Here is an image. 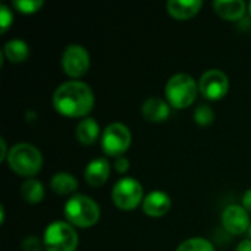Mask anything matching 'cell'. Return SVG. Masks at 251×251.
Here are the masks:
<instances>
[{"mask_svg":"<svg viewBox=\"0 0 251 251\" xmlns=\"http://www.w3.org/2000/svg\"><path fill=\"white\" fill-rule=\"evenodd\" d=\"M96 99L93 90L82 81L74 79L59 85L53 94L54 109L68 118L87 116L94 107Z\"/></svg>","mask_w":251,"mask_h":251,"instance_id":"6da1fadb","label":"cell"},{"mask_svg":"<svg viewBox=\"0 0 251 251\" xmlns=\"http://www.w3.org/2000/svg\"><path fill=\"white\" fill-rule=\"evenodd\" d=\"M6 162L15 174L21 176H34L43 166V156L35 146L18 143L9 150Z\"/></svg>","mask_w":251,"mask_h":251,"instance_id":"7a4b0ae2","label":"cell"},{"mask_svg":"<svg viewBox=\"0 0 251 251\" xmlns=\"http://www.w3.org/2000/svg\"><path fill=\"white\" fill-rule=\"evenodd\" d=\"M65 216L68 224L78 228L94 226L100 219L99 204L88 196L76 194L65 204Z\"/></svg>","mask_w":251,"mask_h":251,"instance_id":"3957f363","label":"cell"},{"mask_svg":"<svg viewBox=\"0 0 251 251\" xmlns=\"http://www.w3.org/2000/svg\"><path fill=\"white\" fill-rule=\"evenodd\" d=\"M168 103L175 109H185L191 106L199 94V84L188 74L174 75L165 87Z\"/></svg>","mask_w":251,"mask_h":251,"instance_id":"277c9868","label":"cell"},{"mask_svg":"<svg viewBox=\"0 0 251 251\" xmlns=\"http://www.w3.org/2000/svg\"><path fill=\"white\" fill-rule=\"evenodd\" d=\"M46 251H75L78 247V234L68 222H51L43 237Z\"/></svg>","mask_w":251,"mask_h":251,"instance_id":"5b68a950","label":"cell"},{"mask_svg":"<svg viewBox=\"0 0 251 251\" xmlns=\"http://www.w3.org/2000/svg\"><path fill=\"white\" fill-rule=\"evenodd\" d=\"M132 135L126 125L121 122L110 124L101 135V149L107 156L121 157L131 146Z\"/></svg>","mask_w":251,"mask_h":251,"instance_id":"8992f818","label":"cell"},{"mask_svg":"<svg viewBox=\"0 0 251 251\" xmlns=\"http://www.w3.org/2000/svg\"><path fill=\"white\" fill-rule=\"evenodd\" d=\"M112 200L121 210H134L143 200V185L134 178H122L113 187Z\"/></svg>","mask_w":251,"mask_h":251,"instance_id":"52a82bcc","label":"cell"},{"mask_svg":"<svg viewBox=\"0 0 251 251\" xmlns=\"http://www.w3.org/2000/svg\"><path fill=\"white\" fill-rule=\"evenodd\" d=\"M229 90V79L221 69L206 71L199 81V91L207 100H221Z\"/></svg>","mask_w":251,"mask_h":251,"instance_id":"ba28073f","label":"cell"},{"mask_svg":"<svg viewBox=\"0 0 251 251\" xmlns=\"http://www.w3.org/2000/svg\"><path fill=\"white\" fill-rule=\"evenodd\" d=\"M62 68L71 78H79L90 68V54L84 46L69 44L62 54Z\"/></svg>","mask_w":251,"mask_h":251,"instance_id":"9c48e42d","label":"cell"},{"mask_svg":"<svg viewBox=\"0 0 251 251\" xmlns=\"http://www.w3.org/2000/svg\"><path fill=\"white\" fill-rule=\"evenodd\" d=\"M222 225L231 235H243L250 228V218L243 206L231 204L222 213Z\"/></svg>","mask_w":251,"mask_h":251,"instance_id":"30bf717a","label":"cell"},{"mask_svg":"<svg viewBox=\"0 0 251 251\" xmlns=\"http://www.w3.org/2000/svg\"><path fill=\"white\" fill-rule=\"evenodd\" d=\"M171 209V197L163 191H153L143 200V212L151 218H162Z\"/></svg>","mask_w":251,"mask_h":251,"instance_id":"8fae6325","label":"cell"},{"mask_svg":"<svg viewBox=\"0 0 251 251\" xmlns=\"http://www.w3.org/2000/svg\"><path fill=\"white\" fill-rule=\"evenodd\" d=\"M171 104L159 97L147 99L141 106V113L149 122H162L166 121L171 115Z\"/></svg>","mask_w":251,"mask_h":251,"instance_id":"7c38bea8","label":"cell"},{"mask_svg":"<svg viewBox=\"0 0 251 251\" xmlns=\"http://www.w3.org/2000/svg\"><path fill=\"white\" fill-rule=\"evenodd\" d=\"M109 175H110V165L103 157L91 160L84 172L85 181L91 187H101L109 179Z\"/></svg>","mask_w":251,"mask_h":251,"instance_id":"4fadbf2b","label":"cell"},{"mask_svg":"<svg viewBox=\"0 0 251 251\" xmlns=\"http://www.w3.org/2000/svg\"><path fill=\"white\" fill-rule=\"evenodd\" d=\"M203 6L201 0H171L168 1V12L176 19H190L196 16Z\"/></svg>","mask_w":251,"mask_h":251,"instance_id":"5bb4252c","label":"cell"},{"mask_svg":"<svg viewBox=\"0 0 251 251\" xmlns=\"http://www.w3.org/2000/svg\"><path fill=\"white\" fill-rule=\"evenodd\" d=\"M213 7L219 16L228 21H238L246 15L247 4L243 0H216Z\"/></svg>","mask_w":251,"mask_h":251,"instance_id":"9a60e30c","label":"cell"},{"mask_svg":"<svg viewBox=\"0 0 251 251\" xmlns=\"http://www.w3.org/2000/svg\"><path fill=\"white\" fill-rule=\"evenodd\" d=\"M99 134H100V126L93 118H84L76 126V138L84 146L94 144Z\"/></svg>","mask_w":251,"mask_h":251,"instance_id":"2e32d148","label":"cell"},{"mask_svg":"<svg viewBox=\"0 0 251 251\" xmlns=\"http://www.w3.org/2000/svg\"><path fill=\"white\" fill-rule=\"evenodd\" d=\"M3 54L13 63L25 62L29 56V47L24 40H9L3 47Z\"/></svg>","mask_w":251,"mask_h":251,"instance_id":"e0dca14e","label":"cell"},{"mask_svg":"<svg viewBox=\"0 0 251 251\" xmlns=\"http://www.w3.org/2000/svg\"><path fill=\"white\" fill-rule=\"evenodd\" d=\"M50 187L56 194L66 196V194L74 193L78 188V181L74 175H71L68 172H59V174L53 175Z\"/></svg>","mask_w":251,"mask_h":251,"instance_id":"ac0fdd59","label":"cell"},{"mask_svg":"<svg viewBox=\"0 0 251 251\" xmlns=\"http://www.w3.org/2000/svg\"><path fill=\"white\" fill-rule=\"evenodd\" d=\"M21 197L29 204H37L44 199V187L40 181L29 178L21 185Z\"/></svg>","mask_w":251,"mask_h":251,"instance_id":"d6986e66","label":"cell"},{"mask_svg":"<svg viewBox=\"0 0 251 251\" xmlns=\"http://www.w3.org/2000/svg\"><path fill=\"white\" fill-rule=\"evenodd\" d=\"M176 251H215V247L204 238H190L179 244Z\"/></svg>","mask_w":251,"mask_h":251,"instance_id":"ffe728a7","label":"cell"},{"mask_svg":"<svg viewBox=\"0 0 251 251\" xmlns=\"http://www.w3.org/2000/svg\"><path fill=\"white\" fill-rule=\"evenodd\" d=\"M215 119V112L209 104H200L194 110V121L197 125L207 126L213 122Z\"/></svg>","mask_w":251,"mask_h":251,"instance_id":"44dd1931","label":"cell"},{"mask_svg":"<svg viewBox=\"0 0 251 251\" xmlns=\"http://www.w3.org/2000/svg\"><path fill=\"white\" fill-rule=\"evenodd\" d=\"M43 4H44L43 0H15V1H12V6L18 12L25 13V15H31V13L38 12L43 7Z\"/></svg>","mask_w":251,"mask_h":251,"instance_id":"7402d4cb","label":"cell"},{"mask_svg":"<svg viewBox=\"0 0 251 251\" xmlns=\"http://www.w3.org/2000/svg\"><path fill=\"white\" fill-rule=\"evenodd\" d=\"M12 21H13V15H12V10L9 9L7 4H1L0 6V32L4 34L9 26L12 25Z\"/></svg>","mask_w":251,"mask_h":251,"instance_id":"603a6c76","label":"cell"},{"mask_svg":"<svg viewBox=\"0 0 251 251\" xmlns=\"http://www.w3.org/2000/svg\"><path fill=\"white\" fill-rule=\"evenodd\" d=\"M44 247V243L37 238L35 235H29L22 241V250L24 251H41Z\"/></svg>","mask_w":251,"mask_h":251,"instance_id":"cb8c5ba5","label":"cell"},{"mask_svg":"<svg viewBox=\"0 0 251 251\" xmlns=\"http://www.w3.org/2000/svg\"><path fill=\"white\" fill-rule=\"evenodd\" d=\"M115 169L119 174H126L128 169H129V160L126 157H124V156L116 157V160H115Z\"/></svg>","mask_w":251,"mask_h":251,"instance_id":"d4e9b609","label":"cell"},{"mask_svg":"<svg viewBox=\"0 0 251 251\" xmlns=\"http://www.w3.org/2000/svg\"><path fill=\"white\" fill-rule=\"evenodd\" d=\"M243 207L251 213V188L247 190L243 196Z\"/></svg>","mask_w":251,"mask_h":251,"instance_id":"484cf974","label":"cell"},{"mask_svg":"<svg viewBox=\"0 0 251 251\" xmlns=\"http://www.w3.org/2000/svg\"><path fill=\"white\" fill-rule=\"evenodd\" d=\"M235 251H251V240H244V241H241L240 244H238V247H237V250Z\"/></svg>","mask_w":251,"mask_h":251,"instance_id":"4316f807","label":"cell"},{"mask_svg":"<svg viewBox=\"0 0 251 251\" xmlns=\"http://www.w3.org/2000/svg\"><path fill=\"white\" fill-rule=\"evenodd\" d=\"M0 146H1V154H0V160H4V159H7V154H9V151H7V149H6V141L1 138L0 140Z\"/></svg>","mask_w":251,"mask_h":251,"instance_id":"83f0119b","label":"cell"},{"mask_svg":"<svg viewBox=\"0 0 251 251\" xmlns=\"http://www.w3.org/2000/svg\"><path fill=\"white\" fill-rule=\"evenodd\" d=\"M249 237H250L249 240H251V225H250V228H249Z\"/></svg>","mask_w":251,"mask_h":251,"instance_id":"f1b7e54d","label":"cell"},{"mask_svg":"<svg viewBox=\"0 0 251 251\" xmlns=\"http://www.w3.org/2000/svg\"><path fill=\"white\" fill-rule=\"evenodd\" d=\"M249 10H250V13H251V3L249 4Z\"/></svg>","mask_w":251,"mask_h":251,"instance_id":"f546056e","label":"cell"}]
</instances>
